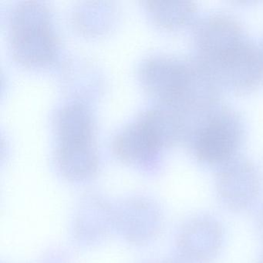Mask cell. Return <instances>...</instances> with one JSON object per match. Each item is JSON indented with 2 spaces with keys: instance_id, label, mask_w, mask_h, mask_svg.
I'll return each mask as SVG.
<instances>
[{
  "instance_id": "2",
  "label": "cell",
  "mask_w": 263,
  "mask_h": 263,
  "mask_svg": "<svg viewBox=\"0 0 263 263\" xmlns=\"http://www.w3.org/2000/svg\"><path fill=\"white\" fill-rule=\"evenodd\" d=\"M196 61L219 88L247 93L263 81V50L246 35Z\"/></svg>"
},
{
  "instance_id": "5",
  "label": "cell",
  "mask_w": 263,
  "mask_h": 263,
  "mask_svg": "<svg viewBox=\"0 0 263 263\" xmlns=\"http://www.w3.org/2000/svg\"><path fill=\"white\" fill-rule=\"evenodd\" d=\"M215 190L218 200L226 209L245 212L261 196L262 181L252 163L235 158L221 166L217 175Z\"/></svg>"
},
{
  "instance_id": "11",
  "label": "cell",
  "mask_w": 263,
  "mask_h": 263,
  "mask_svg": "<svg viewBox=\"0 0 263 263\" xmlns=\"http://www.w3.org/2000/svg\"><path fill=\"white\" fill-rule=\"evenodd\" d=\"M255 219H256L255 222H256L257 231H258V235H259L260 238H261L263 241V208H261L258 211Z\"/></svg>"
},
{
  "instance_id": "9",
  "label": "cell",
  "mask_w": 263,
  "mask_h": 263,
  "mask_svg": "<svg viewBox=\"0 0 263 263\" xmlns=\"http://www.w3.org/2000/svg\"><path fill=\"white\" fill-rule=\"evenodd\" d=\"M57 161L62 173L70 179H84L97 171L98 157L93 143L58 144Z\"/></svg>"
},
{
  "instance_id": "6",
  "label": "cell",
  "mask_w": 263,
  "mask_h": 263,
  "mask_svg": "<svg viewBox=\"0 0 263 263\" xmlns=\"http://www.w3.org/2000/svg\"><path fill=\"white\" fill-rule=\"evenodd\" d=\"M221 221L201 214L189 218L181 227L177 239L178 251L187 263H209L219 255L224 242Z\"/></svg>"
},
{
  "instance_id": "7",
  "label": "cell",
  "mask_w": 263,
  "mask_h": 263,
  "mask_svg": "<svg viewBox=\"0 0 263 263\" xmlns=\"http://www.w3.org/2000/svg\"><path fill=\"white\" fill-rule=\"evenodd\" d=\"M113 149L120 159L130 164L152 161L161 150L155 137L140 118L117 135Z\"/></svg>"
},
{
  "instance_id": "8",
  "label": "cell",
  "mask_w": 263,
  "mask_h": 263,
  "mask_svg": "<svg viewBox=\"0 0 263 263\" xmlns=\"http://www.w3.org/2000/svg\"><path fill=\"white\" fill-rule=\"evenodd\" d=\"M56 130L58 144L93 141V118L82 104H70L63 107L57 116Z\"/></svg>"
},
{
  "instance_id": "4",
  "label": "cell",
  "mask_w": 263,
  "mask_h": 263,
  "mask_svg": "<svg viewBox=\"0 0 263 263\" xmlns=\"http://www.w3.org/2000/svg\"><path fill=\"white\" fill-rule=\"evenodd\" d=\"M10 27L12 49L17 61L27 67L51 62L58 50V40L44 6L36 2L21 4L12 14Z\"/></svg>"
},
{
  "instance_id": "1",
  "label": "cell",
  "mask_w": 263,
  "mask_h": 263,
  "mask_svg": "<svg viewBox=\"0 0 263 263\" xmlns=\"http://www.w3.org/2000/svg\"><path fill=\"white\" fill-rule=\"evenodd\" d=\"M139 76L144 88L159 104L186 115H196L217 104L220 88L196 60L154 57L141 64Z\"/></svg>"
},
{
  "instance_id": "12",
  "label": "cell",
  "mask_w": 263,
  "mask_h": 263,
  "mask_svg": "<svg viewBox=\"0 0 263 263\" xmlns=\"http://www.w3.org/2000/svg\"><path fill=\"white\" fill-rule=\"evenodd\" d=\"M255 263H263V254L258 258V260H257Z\"/></svg>"
},
{
  "instance_id": "3",
  "label": "cell",
  "mask_w": 263,
  "mask_h": 263,
  "mask_svg": "<svg viewBox=\"0 0 263 263\" xmlns=\"http://www.w3.org/2000/svg\"><path fill=\"white\" fill-rule=\"evenodd\" d=\"M242 138L239 117L217 104L197 120L186 141L198 161L221 167L236 158Z\"/></svg>"
},
{
  "instance_id": "10",
  "label": "cell",
  "mask_w": 263,
  "mask_h": 263,
  "mask_svg": "<svg viewBox=\"0 0 263 263\" xmlns=\"http://www.w3.org/2000/svg\"><path fill=\"white\" fill-rule=\"evenodd\" d=\"M147 10L160 27L177 29L192 21L196 7L187 1H151L147 2Z\"/></svg>"
}]
</instances>
